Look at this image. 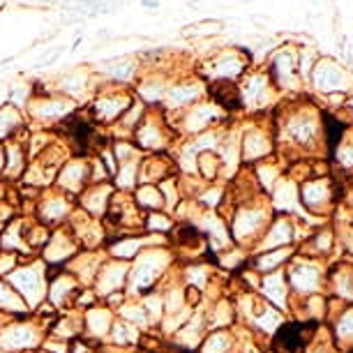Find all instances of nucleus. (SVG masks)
Masks as SVG:
<instances>
[{
	"mask_svg": "<svg viewBox=\"0 0 353 353\" xmlns=\"http://www.w3.org/2000/svg\"><path fill=\"white\" fill-rule=\"evenodd\" d=\"M35 353H49V351H44V349H37Z\"/></svg>",
	"mask_w": 353,
	"mask_h": 353,
	"instance_id": "43",
	"label": "nucleus"
},
{
	"mask_svg": "<svg viewBox=\"0 0 353 353\" xmlns=\"http://www.w3.org/2000/svg\"><path fill=\"white\" fill-rule=\"evenodd\" d=\"M83 316V337L90 339V342H104L111 332V325L116 321V312L111 307H106L104 303H97L92 307L81 312Z\"/></svg>",
	"mask_w": 353,
	"mask_h": 353,
	"instance_id": "13",
	"label": "nucleus"
},
{
	"mask_svg": "<svg viewBox=\"0 0 353 353\" xmlns=\"http://www.w3.org/2000/svg\"><path fill=\"white\" fill-rule=\"evenodd\" d=\"M301 201L305 203V208H307L312 215L323 217V212H328L330 203H332L330 185L325 183V181H307V183H303Z\"/></svg>",
	"mask_w": 353,
	"mask_h": 353,
	"instance_id": "19",
	"label": "nucleus"
},
{
	"mask_svg": "<svg viewBox=\"0 0 353 353\" xmlns=\"http://www.w3.org/2000/svg\"><path fill=\"white\" fill-rule=\"evenodd\" d=\"M30 111L37 121H65L72 111V104L68 99H42V102H32Z\"/></svg>",
	"mask_w": 353,
	"mask_h": 353,
	"instance_id": "30",
	"label": "nucleus"
},
{
	"mask_svg": "<svg viewBox=\"0 0 353 353\" xmlns=\"http://www.w3.org/2000/svg\"><path fill=\"white\" fill-rule=\"evenodd\" d=\"M5 282L21 296V301L26 303V307L30 310V314L42 303H46L49 275H46V263L39 256L21 261L8 277H5Z\"/></svg>",
	"mask_w": 353,
	"mask_h": 353,
	"instance_id": "4",
	"label": "nucleus"
},
{
	"mask_svg": "<svg viewBox=\"0 0 353 353\" xmlns=\"http://www.w3.org/2000/svg\"><path fill=\"white\" fill-rule=\"evenodd\" d=\"M23 229H26V215L19 212V215L12 219L10 224H5L3 231H0V250H3V252H12V254L21 256V261L37 256L35 252L28 248V243H26Z\"/></svg>",
	"mask_w": 353,
	"mask_h": 353,
	"instance_id": "16",
	"label": "nucleus"
},
{
	"mask_svg": "<svg viewBox=\"0 0 353 353\" xmlns=\"http://www.w3.org/2000/svg\"><path fill=\"white\" fill-rule=\"evenodd\" d=\"M46 275H49V286H46V303L51 305L53 312L74 310L79 291L83 289V286L79 284V279L65 268H49V265H46Z\"/></svg>",
	"mask_w": 353,
	"mask_h": 353,
	"instance_id": "7",
	"label": "nucleus"
},
{
	"mask_svg": "<svg viewBox=\"0 0 353 353\" xmlns=\"http://www.w3.org/2000/svg\"><path fill=\"white\" fill-rule=\"evenodd\" d=\"M113 192H116V188H113L111 183L88 185V188L77 196V208H81L83 212H88V215L95 219H104Z\"/></svg>",
	"mask_w": 353,
	"mask_h": 353,
	"instance_id": "15",
	"label": "nucleus"
},
{
	"mask_svg": "<svg viewBox=\"0 0 353 353\" xmlns=\"http://www.w3.org/2000/svg\"><path fill=\"white\" fill-rule=\"evenodd\" d=\"M141 337H143V332L139 330L137 325H132L116 316L106 339H109V344L118 346V349H137V346L141 344Z\"/></svg>",
	"mask_w": 353,
	"mask_h": 353,
	"instance_id": "26",
	"label": "nucleus"
},
{
	"mask_svg": "<svg viewBox=\"0 0 353 353\" xmlns=\"http://www.w3.org/2000/svg\"><path fill=\"white\" fill-rule=\"evenodd\" d=\"M173 217L169 212L159 210V212H145L143 217V233H157V236H166L169 231H173Z\"/></svg>",
	"mask_w": 353,
	"mask_h": 353,
	"instance_id": "35",
	"label": "nucleus"
},
{
	"mask_svg": "<svg viewBox=\"0 0 353 353\" xmlns=\"http://www.w3.org/2000/svg\"><path fill=\"white\" fill-rule=\"evenodd\" d=\"M169 245V238L157 236V233H134V236H118L106 241V256L118 259V261H128L132 263L134 259L148 248H162Z\"/></svg>",
	"mask_w": 353,
	"mask_h": 353,
	"instance_id": "8",
	"label": "nucleus"
},
{
	"mask_svg": "<svg viewBox=\"0 0 353 353\" xmlns=\"http://www.w3.org/2000/svg\"><path fill=\"white\" fill-rule=\"evenodd\" d=\"M19 128H21V118L14 106L0 109V139H12Z\"/></svg>",
	"mask_w": 353,
	"mask_h": 353,
	"instance_id": "38",
	"label": "nucleus"
},
{
	"mask_svg": "<svg viewBox=\"0 0 353 353\" xmlns=\"http://www.w3.org/2000/svg\"><path fill=\"white\" fill-rule=\"evenodd\" d=\"M79 252H81V248H79L74 233L70 231L68 224H63L51 231L49 241H46L42 252H39V259H42L49 268H63V265L68 263L70 259H74Z\"/></svg>",
	"mask_w": 353,
	"mask_h": 353,
	"instance_id": "9",
	"label": "nucleus"
},
{
	"mask_svg": "<svg viewBox=\"0 0 353 353\" xmlns=\"http://www.w3.org/2000/svg\"><path fill=\"white\" fill-rule=\"evenodd\" d=\"M332 250H335V233H332L330 226H325V229H319L316 233H310V238H305L298 254L319 259V256L330 254Z\"/></svg>",
	"mask_w": 353,
	"mask_h": 353,
	"instance_id": "25",
	"label": "nucleus"
},
{
	"mask_svg": "<svg viewBox=\"0 0 353 353\" xmlns=\"http://www.w3.org/2000/svg\"><path fill=\"white\" fill-rule=\"evenodd\" d=\"M173 263H176V254H173L169 245L143 250L130 263V277H128V286H125L128 298H141L145 293L157 291L159 284L173 270Z\"/></svg>",
	"mask_w": 353,
	"mask_h": 353,
	"instance_id": "2",
	"label": "nucleus"
},
{
	"mask_svg": "<svg viewBox=\"0 0 353 353\" xmlns=\"http://www.w3.org/2000/svg\"><path fill=\"white\" fill-rule=\"evenodd\" d=\"M238 351V337L231 328L208 330L203 342L199 344V353H236Z\"/></svg>",
	"mask_w": 353,
	"mask_h": 353,
	"instance_id": "24",
	"label": "nucleus"
},
{
	"mask_svg": "<svg viewBox=\"0 0 353 353\" xmlns=\"http://www.w3.org/2000/svg\"><path fill=\"white\" fill-rule=\"evenodd\" d=\"M268 150H270V143L265 141L263 134H259V132H250V134L245 137L243 157L248 159V162H254V159L268 155Z\"/></svg>",
	"mask_w": 353,
	"mask_h": 353,
	"instance_id": "36",
	"label": "nucleus"
},
{
	"mask_svg": "<svg viewBox=\"0 0 353 353\" xmlns=\"http://www.w3.org/2000/svg\"><path fill=\"white\" fill-rule=\"evenodd\" d=\"M90 185V162L88 157H72L63 164V169L58 171L53 188H58L72 199H77L81 192Z\"/></svg>",
	"mask_w": 353,
	"mask_h": 353,
	"instance_id": "11",
	"label": "nucleus"
},
{
	"mask_svg": "<svg viewBox=\"0 0 353 353\" xmlns=\"http://www.w3.org/2000/svg\"><path fill=\"white\" fill-rule=\"evenodd\" d=\"M128 277H130V263L128 261H118V259H104V263L99 265L95 282H92V291L97 293L99 303L104 298H109L111 293L125 291L128 286Z\"/></svg>",
	"mask_w": 353,
	"mask_h": 353,
	"instance_id": "10",
	"label": "nucleus"
},
{
	"mask_svg": "<svg viewBox=\"0 0 353 353\" xmlns=\"http://www.w3.org/2000/svg\"><path fill=\"white\" fill-rule=\"evenodd\" d=\"M210 277H212V268L205 263H190L181 275L185 286H194V289H199L201 293L208 289Z\"/></svg>",
	"mask_w": 353,
	"mask_h": 353,
	"instance_id": "34",
	"label": "nucleus"
},
{
	"mask_svg": "<svg viewBox=\"0 0 353 353\" xmlns=\"http://www.w3.org/2000/svg\"><path fill=\"white\" fill-rule=\"evenodd\" d=\"M132 196H134V203L139 205L141 212L166 210V201H164V194H162V190H159V185L141 183V185H137V190L132 192Z\"/></svg>",
	"mask_w": 353,
	"mask_h": 353,
	"instance_id": "27",
	"label": "nucleus"
},
{
	"mask_svg": "<svg viewBox=\"0 0 353 353\" xmlns=\"http://www.w3.org/2000/svg\"><path fill=\"white\" fill-rule=\"evenodd\" d=\"M256 293L263 298L265 303H270L272 307H277L279 312L289 310L291 291H289V284H286L284 270L270 272V275H261V282H259Z\"/></svg>",
	"mask_w": 353,
	"mask_h": 353,
	"instance_id": "17",
	"label": "nucleus"
},
{
	"mask_svg": "<svg viewBox=\"0 0 353 353\" xmlns=\"http://www.w3.org/2000/svg\"><path fill=\"white\" fill-rule=\"evenodd\" d=\"M74 208H77V199H72L58 188H46L39 192L35 208H32V217L39 224L49 226V229H58V226L68 222Z\"/></svg>",
	"mask_w": 353,
	"mask_h": 353,
	"instance_id": "6",
	"label": "nucleus"
},
{
	"mask_svg": "<svg viewBox=\"0 0 353 353\" xmlns=\"http://www.w3.org/2000/svg\"><path fill=\"white\" fill-rule=\"evenodd\" d=\"M143 5H148V8H155L157 0H143Z\"/></svg>",
	"mask_w": 353,
	"mask_h": 353,
	"instance_id": "42",
	"label": "nucleus"
},
{
	"mask_svg": "<svg viewBox=\"0 0 353 353\" xmlns=\"http://www.w3.org/2000/svg\"><path fill=\"white\" fill-rule=\"evenodd\" d=\"M171 173H173V164L169 162V157H162V155L145 157L141 159V164H139V185L141 183L159 185V183L169 181Z\"/></svg>",
	"mask_w": 353,
	"mask_h": 353,
	"instance_id": "22",
	"label": "nucleus"
},
{
	"mask_svg": "<svg viewBox=\"0 0 353 353\" xmlns=\"http://www.w3.org/2000/svg\"><path fill=\"white\" fill-rule=\"evenodd\" d=\"M286 284L293 298H305V296H314L321 293V286L325 282V272L319 259L303 256L298 252H293V256L286 263Z\"/></svg>",
	"mask_w": 353,
	"mask_h": 353,
	"instance_id": "5",
	"label": "nucleus"
},
{
	"mask_svg": "<svg viewBox=\"0 0 353 353\" xmlns=\"http://www.w3.org/2000/svg\"><path fill=\"white\" fill-rule=\"evenodd\" d=\"M296 222L286 215H277L272 217V222L265 229L263 238L259 241L254 248V254L259 252H270V250H279V248H293V241H296Z\"/></svg>",
	"mask_w": 353,
	"mask_h": 353,
	"instance_id": "12",
	"label": "nucleus"
},
{
	"mask_svg": "<svg viewBox=\"0 0 353 353\" xmlns=\"http://www.w3.org/2000/svg\"><path fill=\"white\" fill-rule=\"evenodd\" d=\"M0 312H3V314H12V316H28L30 314V310L26 307L21 296H19L3 277H0Z\"/></svg>",
	"mask_w": 353,
	"mask_h": 353,
	"instance_id": "31",
	"label": "nucleus"
},
{
	"mask_svg": "<svg viewBox=\"0 0 353 353\" xmlns=\"http://www.w3.org/2000/svg\"><path fill=\"white\" fill-rule=\"evenodd\" d=\"M104 259H106V252L81 250L74 259H70L63 268L68 272H72V275L79 279V284H81L83 289H92V282H95V275H97L99 265L104 263Z\"/></svg>",
	"mask_w": 353,
	"mask_h": 353,
	"instance_id": "14",
	"label": "nucleus"
},
{
	"mask_svg": "<svg viewBox=\"0 0 353 353\" xmlns=\"http://www.w3.org/2000/svg\"><path fill=\"white\" fill-rule=\"evenodd\" d=\"M5 148V166H3V178L8 181H17V178H23L26 166H28V148L17 141V139H10Z\"/></svg>",
	"mask_w": 353,
	"mask_h": 353,
	"instance_id": "21",
	"label": "nucleus"
},
{
	"mask_svg": "<svg viewBox=\"0 0 353 353\" xmlns=\"http://www.w3.org/2000/svg\"><path fill=\"white\" fill-rule=\"evenodd\" d=\"M56 316H19L0 328V349L8 353H35L42 346L44 337Z\"/></svg>",
	"mask_w": 353,
	"mask_h": 353,
	"instance_id": "3",
	"label": "nucleus"
},
{
	"mask_svg": "<svg viewBox=\"0 0 353 353\" xmlns=\"http://www.w3.org/2000/svg\"><path fill=\"white\" fill-rule=\"evenodd\" d=\"M233 319H236V305H233L229 298L215 301V305L205 312V325H208V330L231 328Z\"/></svg>",
	"mask_w": 353,
	"mask_h": 353,
	"instance_id": "29",
	"label": "nucleus"
},
{
	"mask_svg": "<svg viewBox=\"0 0 353 353\" xmlns=\"http://www.w3.org/2000/svg\"><path fill=\"white\" fill-rule=\"evenodd\" d=\"M293 256V248H279V250H270V252H259L250 259L252 270L259 272V275H270V272L282 270L289 259Z\"/></svg>",
	"mask_w": 353,
	"mask_h": 353,
	"instance_id": "23",
	"label": "nucleus"
},
{
	"mask_svg": "<svg viewBox=\"0 0 353 353\" xmlns=\"http://www.w3.org/2000/svg\"><path fill=\"white\" fill-rule=\"evenodd\" d=\"M332 335H335L332 342H335L339 349H349V346H353V305L339 312V316L335 319Z\"/></svg>",
	"mask_w": 353,
	"mask_h": 353,
	"instance_id": "33",
	"label": "nucleus"
},
{
	"mask_svg": "<svg viewBox=\"0 0 353 353\" xmlns=\"http://www.w3.org/2000/svg\"><path fill=\"white\" fill-rule=\"evenodd\" d=\"M0 353H8V351H3V349H0Z\"/></svg>",
	"mask_w": 353,
	"mask_h": 353,
	"instance_id": "44",
	"label": "nucleus"
},
{
	"mask_svg": "<svg viewBox=\"0 0 353 353\" xmlns=\"http://www.w3.org/2000/svg\"><path fill=\"white\" fill-rule=\"evenodd\" d=\"M139 303L143 305V310H145V314H148V321H150V325L162 323V319H164V303H162V293H159V291H150V293H145V296L139 298Z\"/></svg>",
	"mask_w": 353,
	"mask_h": 353,
	"instance_id": "37",
	"label": "nucleus"
},
{
	"mask_svg": "<svg viewBox=\"0 0 353 353\" xmlns=\"http://www.w3.org/2000/svg\"><path fill=\"white\" fill-rule=\"evenodd\" d=\"M166 143L164 125L152 116H145L134 130V145L143 150H162Z\"/></svg>",
	"mask_w": 353,
	"mask_h": 353,
	"instance_id": "20",
	"label": "nucleus"
},
{
	"mask_svg": "<svg viewBox=\"0 0 353 353\" xmlns=\"http://www.w3.org/2000/svg\"><path fill=\"white\" fill-rule=\"evenodd\" d=\"M132 106V99L128 95H121V92H109V95L99 97L95 104L90 106L92 118L99 125H111L116 121H121L123 113Z\"/></svg>",
	"mask_w": 353,
	"mask_h": 353,
	"instance_id": "18",
	"label": "nucleus"
},
{
	"mask_svg": "<svg viewBox=\"0 0 353 353\" xmlns=\"http://www.w3.org/2000/svg\"><path fill=\"white\" fill-rule=\"evenodd\" d=\"M272 208L268 201L263 199H250V201H243L231 208V215L224 217L226 226H229V236L231 243L241 250H252L259 245V241L263 238L265 229L272 222Z\"/></svg>",
	"mask_w": 353,
	"mask_h": 353,
	"instance_id": "1",
	"label": "nucleus"
},
{
	"mask_svg": "<svg viewBox=\"0 0 353 353\" xmlns=\"http://www.w3.org/2000/svg\"><path fill=\"white\" fill-rule=\"evenodd\" d=\"M19 263H21V256L12 254V252H3V250H0V277H3V279L8 277Z\"/></svg>",
	"mask_w": 353,
	"mask_h": 353,
	"instance_id": "40",
	"label": "nucleus"
},
{
	"mask_svg": "<svg viewBox=\"0 0 353 353\" xmlns=\"http://www.w3.org/2000/svg\"><path fill=\"white\" fill-rule=\"evenodd\" d=\"M3 166H5V148L0 143V178H3Z\"/></svg>",
	"mask_w": 353,
	"mask_h": 353,
	"instance_id": "41",
	"label": "nucleus"
},
{
	"mask_svg": "<svg viewBox=\"0 0 353 353\" xmlns=\"http://www.w3.org/2000/svg\"><path fill=\"white\" fill-rule=\"evenodd\" d=\"M325 279L330 282V289H332V293H335V298H339L342 303L353 301V265L342 263Z\"/></svg>",
	"mask_w": 353,
	"mask_h": 353,
	"instance_id": "28",
	"label": "nucleus"
},
{
	"mask_svg": "<svg viewBox=\"0 0 353 353\" xmlns=\"http://www.w3.org/2000/svg\"><path fill=\"white\" fill-rule=\"evenodd\" d=\"M116 316L123 319V321H128L132 325H137L139 330H148L152 328L150 321H148V314H145L143 305L139 303V298H128L121 307L116 310Z\"/></svg>",
	"mask_w": 353,
	"mask_h": 353,
	"instance_id": "32",
	"label": "nucleus"
},
{
	"mask_svg": "<svg viewBox=\"0 0 353 353\" xmlns=\"http://www.w3.org/2000/svg\"><path fill=\"white\" fill-rule=\"evenodd\" d=\"M194 164H196V171L201 173L203 181H215L222 159H219L217 155H212V152H201V155H196Z\"/></svg>",
	"mask_w": 353,
	"mask_h": 353,
	"instance_id": "39",
	"label": "nucleus"
}]
</instances>
